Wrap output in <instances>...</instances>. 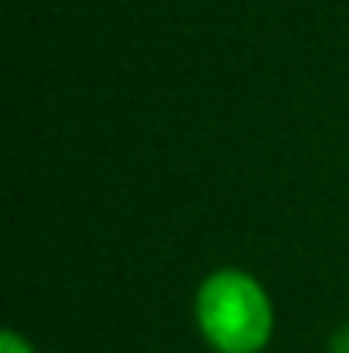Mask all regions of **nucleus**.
I'll use <instances>...</instances> for the list:
<instances>
[{
	"instance_id": "1",
	"label": "nucleus",
	"mask_w": 349,
	"mask_h": 353,
	"mask_svg": "<svg viewBox=\"0 0 349 353\" xmlns=\"http://www.w3.org/2000/svg\"><path fill=\"white\" fill-rule=\"evenodd\" d=\"M192 319L213 353H264L274 340V299L246 268L209 271L192 295Z\"/></svg>"
},
{
	"instance_id": "2",
	"label": "nucleus",
	"mask_w": 349,
	"mask_h": 353,
	"mask_svg": "<svg viewBox=\"0 0 349 353\" xmlns=\"http://www.w3.org/2000/svg\"><path fill=\"white\" fill-rule=\"evenodd\" d=\"M0 353H38L28 336H21L17 330H3L0 333Z\"/></svg>"
},
{
	"instance_id": "3",
	"label": "nucleus",
	"mask_w": 349,
	"mask_h": 353,
	"mask_svg": "<svg viewBox=\"0 0 349 353\" xmlns=\"http://www.w3.org/2000/svg\"><path fill=\"white\" fill-rule=\"evenodd\" d=\"M326 350H329V353H349V323H339V326L329 333Z\"/></svg>"
}]
</instances>
